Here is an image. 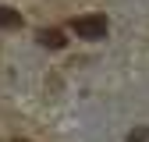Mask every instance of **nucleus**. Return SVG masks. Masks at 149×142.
Returning <instances> with one entry per match:
<instances>
[{
  "instance_id": "4",
  "label": "nucleus",
  "mask_w": 149,
  "mask_h": 142,
  "mask_svg": "<svg viewBox=\"0 0 149 142\" xmlns=\"http://www.w3.org/2000/svg\"><path fill=\"white\" fill-rule=\"evenodd\" d=\"M146 139H149V132H139V135H132L128 142H146Z\"/></svg>"
},
{
  "instance_id": "5",
  "label": "nucleus",
  "mask_w": 149,
  "mask_h": 142,
  "mask_svg": "<svg viewBox=\"0 0 149 142\" xmlns=\"http://www.w3.org/2000/svg\"><path fill=\"white\" fill-rule=\"evenodd\" d=\"M14 142H29V139H14Z\"/></svg>"
},
{
  "instance_id": "1",
  "label": "nucleus",
  "mask_w": 149,
  "mask_h": 142,
  "mask_svg": "<svg viewBox=\"0 0 149 142\" xmlns=\"http://www.w3.org/2000/svg\"><path fill=\"white\" fill-rule=\"evenodd\" d=\"M74 32L82 39H103L107 36V14H85V18H74Z\"/></svg>"
},
{
  "instance_id": "2",
  "label": "nucleus",
  "mask_w": 149,
  "mask_h": 142,
  "mask_svg": "<svg viewBox=\"0 0 149 142\" xmlns=\"http://www.w3.org/2000/svg\"><path fill=\"white\" fill-rule=\"evenodd\" d=\"M36 43L46 46V50H64V32H61V29H39Z\"/></svg>"
},
{
  "instance_id": "3",
  "label": "nucleus",
  "mask_w": 149,
  "mask_h": 142,
  "mask_svg": "<svg viewBox=\"0 0 149 142\" xmlns=\"http://www.w3.org/2000/svg\"><path fill=\"white\" fill-rule=\"evenodd\" d=\"M18 25H22V11L0 7V29H18Z\"/></svg>"
}]
</instances>
